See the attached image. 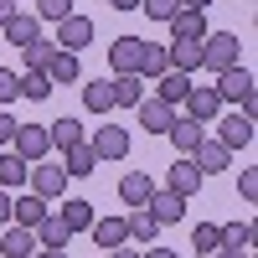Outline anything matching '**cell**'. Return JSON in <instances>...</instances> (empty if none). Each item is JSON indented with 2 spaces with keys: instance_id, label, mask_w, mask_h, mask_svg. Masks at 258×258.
I'll return each instance as SVG.
<instances>
[{
  "instance_id": "e575fe53",
  "label": "cell",
  "mask_w": 258,
  "mask_h": 258,
  "mask_svg": "<svg viewBox=\"0 0 258 258\" xmlns=\"http://www.w3.org/2000/svg\"><path fill=\"white\" fill-rule=\"evenodd\" d=\"M191 248H197V253L222 248V227H217V222H197V232H191Z\"/></svg>"
},
{
  "instance_id": "cb8c5ba5",
  "label": "cell",
  "mask_w": 258,
  "mask_h": 258,
  "mask_svg": "<svg viewBox=\"0 0 258 258\" xmlns=\"http://www.w3.org/2000/svg\"><path fill=\"white\" fill-rule=\"evenodd\" d=\"M124 227H129V243H155V232H160V222L155 217H150V212L145 207H129V217H124Z\"/></svg>"
},
{
  "instance_id": "5b68a950",
  "label": "cell",
  "mask_w": 258,
  "mask_h": 258,
  "mask_svg": "<svg viewBox=\"0 0 258 258\" xmlns=\"http://www.w3.org/2000/svg\"><path fill=\"white\" fill-rule=\"evenodd\" d=\"M93 155H98V165L124 160V155H129V129H124V124H98V135H93Z\"/></svg>"
},
{
  "instance_id": "6da1fadb",
  "label": "cell",
  "mask_w": 258,
  "mask_h": 258,
  "mask_svg": "<svg viewBox=\"0 0 258 258\" xmlns=\"http://www.w3.org/2000/svg\"><path fill=\"white\" fill-rule=\"evenodd\" d=\"M238 57H243V41L232 31H207L202 36V68L227 73V68H238Z\"/></svg>"
},
{
  "instance_id": "4fadbf2b",
  "label": "cell",
  "mask_w": 258,
  "mask_h": 258,
  "mask_svg": "<svg viewBox=\"0 0 258 258\" xmlns=\"http://www.w3.org/2000/svg\"><path fill=\"white\" fill-rule=\"evenodd\" d=\"M135 114H140V124L150 129V135H165L170 119H176V109H170V103H160V98H140V103H135Z\"/></svg>"
},
{
  "instance_id": "74e56055",
  "label": "cell",
  "mask_w": 258,
  "mask_h": 258,
  "mask_svg": "<svg viewBox=\"0 0 258 258\" xmlns=\"http://www.w3.org/2000/svg\"><path fill=\"white\" fill-rule=\"evenodd\" d=\"M222 243H227V248H248V243H253V227H248V222H227V227H222Z\"/></svg>"
},
{
  "instance_id": "5bb4252c",
  "label": "cell",
  "mask_w": 258,
  "mask_h": 258,
  "mask_svg": "<svg viewBox=\"0 0 258 258\" xmlns=\"http://www.w3.org/2000/svg\"><path fill=\"white\" fill-rule=\"evenodd\" d=\"M165 26H170L176 41H202V36H207V11H176Z\"/></svg>"
},
{
  "instance_id": "f35d334b",
  "label": "cell",
  "mask_w": 258,
  "mask_h": 258,
  "mask_svg": "<svg viewBox=\"0 0 258 258\" xmlns=\"http://www.w3.org/2000/svg\"><path fill=\"white\" fill-rule=\"evenodd\" d=\"M21 73L16 68H0V103H11V98H21V83H16Z\"/></svg>"
},
{
  "instance_id": "ffe728a7",
  "label": "cell",
  "mask_w": 258,
  "mask_h": 258,
  "mask_svg": "<svg viewBox=\"0 0 258 258\" xmlns=\"http://www.w3.org/2000/svg\"><path fill=\"white\" fill-rule=\"evenodd\" d=\"M150 191H155V181H150L145 170H129V176H119V202H124V207H145Z\"/></svg>"
},
{
  "instance_id": "d4e9b609",
  "label": "cell",
  "mask_w": 258,
  "mask_h": 258,
  "mask_svg": "<svg viewBox=\"0 0 258 258\" xmlns=\"http://www.w3.org/2000/svg\"><path fill=\"white\" fill-rule=\"evenodd\" d=\"M160 73H170V47H160V41H145V57H140V78L155 83Z\"/></svg>"
},
{
  "instance_id": "7dc6e473",
  "label": "cell",
  "mask_w": 258,
  "mask_h": 258,
  "mask_svg": "<svg viewBox=\"0 0 258 258\" xmlns=\"http://www.w3.org/2000/svg\"><path fill=\"white\" fill-rule=\"evenodd\" d=\"M36 258H68V248H36Z\"/></svg>"
},
{
  "instance_id": "8fae6325",
  "label": "cell",
  "mask_w": 258,
  "mask_h": 258,
  "mask_svg": "<svg viewBox=\"0 0 258 258\" xmlns=\"http://www.w3.org/2000/svg\"><path fill=\"white\" fill-rule=\"evenodd\" d=\"M145 212H150L160 227H170V222H181V217H186V197H176V191H150Z\"/></svg>"
},
{
  "instance_id": "2e32d148",
  "label": "cell",
  "mask_w": 258,
  "mask_h": 258,
  "mask_svg": "<svg viewBox=\"0 0 258 258\" xmlns=\"http://www.w3.org/2000/svg\"><path fill=\"white\" fill-rule=\"evenodd\" d=\"M186 93H191V73H176V68H170V73L155 78V98L170 103V109H181V98H186Z\"/></svg>"
},
{
  "instance_id": "484cf974",
  "label": "cell",
  "mask_w": 258,
  "mask_h": 258,
  "mask_svg": "<svg viewBox=\"0 0 258 258\" xmlns=\"http://www.w3.org/2000/svg\"><path fill=\"white\" fill-rule=\"evenodd\" d=\"M62 170H68V176H93V170H98L93 145H73V150H62Z\"/></svg>"
},
{
  "instance_id": "e0dca14e",
  "label": "cell",
  "mask_w": 258,
  "mask_h": 258,
  "mask_svg": "<svg viewBox=\"0 0 258 258\" xmlns=\"http://www.w3.org/2000/svg\"><path fill=\"white\" fill-rule=\"evenodd\" d=\"M217 140L232 150V155H238L243 145H253V119H248V114H227V119H222V129H217Z\"/></svg>"
},
{
  "instance_id": "ba28073f",
  "label": "cell",
  "mask_w": 258,
  "mask_h": 258,
  "mask_svg": "<svg viewBox=\"0 0 258 258\" xmlns=\"http://www.w3.org/2000/svg\"><path fill=\"white\" fill-rule=\"evenodd\" d=\"M52 41H57L62 52H83V47L93 41V21H88V16H62V21H57V36H52Z\"/></svg>"
},
{
  "instance_id": "8d00e7d4",
  "label": "cell",
  "mask_w": 258,
  "mask_h": 258,
  "mask_svg": "<svg viewBox=\"0 0 258 258\" xmlns=\"http://www.w3.org/2000/svg\"><path fill=\"white\" fill-rule=\"evenodd\" d=\"M73 16V0H36V21H62Z\"/></svg>"
},
{
  "instance_id": "52a82bcc",
  "label": "cell",
  "mask_w": 258,
  "mask_h": 258,
  "mask_svg": "<svg viewBox=\"0 0 258 258\" xmlns=\"http://www.w3.org/2000/svg\"><path fill=\"white\" fill-rule=\"evenodd\" d=\"M202 181H207V176L197 170V160H191V155H181L176 165L165 170V191H176V197H186V202H191V197L202 191Z\"/></svg>"
},
{
  "instance_id": "f1b7e54d",
  "label": "cell",
  "mask_w": 258,
  "mask_h": 258,
  "mask_svg": "<svg viewBox=\"0 0 258 258\" xmlns=\"http://www.w3.org/2000/svg\"><path fill=\"white\" fill-rule=\"evenodd\" d=\"M47 78H52V83H83V68H78V52H62V47H57V57L47 62Z\"/></svg>"
},
{
  "instance_id": "ee69618b",
  "label": "cell",
  "mask_w": 258,
  "mask_h": 258,
  "mask_svg": "<svg viewBox=\"0 0 258 258\" xmlns=\"http://www.w3.org/2000/svg\"><path fill=\"white\" fill-rule=\"evenodd\" d=\"M212 258H248V248H227L222 243V248H212Z\"/></svg>"
},
{
  "instance_id": "7402d4cb",
  "label": "cell",
  "mask_w": 258,
  "mask_h": 258,
  "mask_svg": "<svg viewBox=\"0 0 258 258\" xmlns=\"http://www.w3.org/2000/svg\"><path fill=\"white\" fill-rule=\"evenodd\" d=\"M41 217H47V202H41L36 191H26V197H11V222H21V227H36Z\"/></svg>"
},
{
  "instance_id": "f546056e",
  "label": "cell",
  "mask_w": 258,
  "mask_h": 258,
  "mask_svg": "<svg viewBox=\"0 0 258 258\" xmlns=\"http://www.w3.org/2000/svg\"><path fill=\"white\" fill-rule=\"evenodd\" d=\"M26 160H21L16 155V150H0V186H6V191H16V186H26Z\"/></svg>"
},
{
  "instance_id": "ab89813d",
  "label": "cell",
  "mask_w": 258,
  "mask_h": 258,
  "mask_svg": "<svg viewBox=\"0 0 258 258\" xmlns=\"http://www.w3.org/2000/svg\"><path fill=\"white\" fill-rule=\"evenodd\" d=\"M238 191H243V202H258V170L253 165L238 170Z\"/></svg>"
},
{
  "instance_id": "7a4b0ae2",
  "label": "cell",
  "mask_w": 258,
  "mask_h": 258,
  "mask_svg": "<svg viewBox=\"0 0 258 258\" xmlns=\"http://www.w3.org/2000/svg\"><path fill=\"white\" fill-rule=\"evenodd\" d=\"M68 170H62V165H41V160H31V170H26V191H36V197L41 202H57L62 197V191H68Z\"/></svg>"
},
{
  "instance_id": "bcb514c9",
  "label": "cell",
  "mask_w": 258,
  "mask_h": 258,
  "mask_svg": "<svg viewBox=\"0 0 258 258\" xmlns=\"http://www.w3.org/2000/svg\"><path fill=\"white\" fill-rule=\"evenodd\" d=\"M11 16H16V0H0V26H6Z\"/></svg>"
},
{
  "instance_id": "d590c367",
  "label": "cell",
  "mask_w": 258,
  "mask_h": 258,
  "mask_svg": "<svg viewBox=\"0 0 258 258\" xmlns=\"http://www.w3.org/2000/svg\"><path fill=\"white\" fill-rule=\"evenodd\" d=\"M140 11H145L150 21H170V16L181 11V0H140Z\"/></svg>"
},
{
  "instance_id": "1f68e13d",
  "label": "cell",
  "mask_w": 258,
  "mask_h": 258,
  "mask_svg": "<svg viewBox=\"0 0 258 258\" xmlns=\"http://www.w3.org/2000/svg\"><path fill=\"white\" fill-rule=\"evenodd\" d=\"M47 135H52V150H73V145H83V124L78 119H52Z\"/></svg>"
},
{
  "instance_id": "7bdbcfd3",
  "label": "cell",
  "mask_w": 258,
  "mask_h": 258,
  "mask_svg": "<svg viewBox=\"0 0 258 258\" xmlns=\"http://www.w3.org/2000/svg\"><path fill=\"white\" fill-rule=\"evenodd\" d=\"M0 227H11V191L0 186Z\"/></svg>"
},
{
  "instance_id": "c3c4849f",
  "label": "cell",
  "mask_w": 258,
  "mask_h": 258,
  "mask_svg": "<svg viewBox=\"0 0 258 258\" xmlns=\"http://www.w3.org/2000/svg\"><path fill=\"white\" fill-rule=\"evenodd\" d=\"M212 0H181V11H207Z\"/></svg>"
},
{
  "instance_id": "3957f363",
  "label": "cell",
  "mask_w": 258,
  "mask_h": 258,
  "mask_svg": "<svg viewBox=\"0 0 258 258\" xmlns=\"http://www.w3.org/2000/svg\"><path fill=\"white\" fill-rule=\"evenodd\" d=\"M181 109H186V119H197V124H217L222 98H217V88H212V83H191V93L181 98Z\"/></svg>"
},
{
  "instance_id": "ac0fdd59",
  "label": "cell",
  "mask_w": 258,
  "mask_h": 258,
  "mask_svg": "<svg viewBox=\"0 0 258 258\" xmlns=\"http://www.w3.org/2000/svg\"><path fill=\"white\" fill-rule=\"evenodd\" d=\"M165 135H170V145H176L181 155H197V145L207 140V135H202V124H197V119H181V114L170 119V129H165Z\"/></svg>"
},
{
  "instance_id": "9c48e42d",
  "label": "cell",
  "mask_w": 258,
  "mask_h": 258,
  "mask_svg": "<svg viewBox=\"0 0 258 258\" xmlns=\"http://www.w3.org/2000/svg\"><path fill=\"white\" fill-rule=\"evenodd\" d=\"M140 57H145V41H140V36H114V47H109V73H140Z\"/></svg>"
},
{
  "instance_id": "4316f807",
  "label": "cell",
  "mask_w": 258,
  "mask_h": 258,
  "mask_svg": "<svg viewBox=\"0 0 258 258\" xmlns=\"http://www.w3.org/2000/svg\"><path fill=\"white\" fill-rule=\"evenodd\" d=\"M21 98H31V103H41V98H52V88H57V83L47 78V73H36V68H21Z\"/></svg>"
},
{
  "instance_id": "4dcf8cb0",
  "label": "cell",
  "mask_w": 258,
  "mask_h": 258,
  "mask_svg": "<svg viewBox=\"0 0 258 258\" xmlns=\"http://www.w3.org/2000/svg\"><path fill=\"white\" fill-rule=\"evenodd\" d=\"M170 68L176 73H197L202 68V41H170Z\"/></svg>"
},
{
  "instance_id": "603a6c76",
  "label": "cell",
  "mask_w": 258,
  "mask_h": 258,
  "mask_svg": "<svg viewBox=\"0 0 258 258\" xmlns=\"http://www.w3.org/2000/svg\"><path fill=\"white\" fill-rule=\"evenodd\" d=\"M93 243L98 248H119V243H129V227H124V217H93Z\"/></svg>"
},
{
  "instance_id": "83f0119b",
  "label": "cell",
  "mask_w": 258,
  "mask_h": 258,
  "mask_svg": "<svg viewBox=\"0 0 258 258\" xmlns=\"http://www.w3.org/2000/svg\"><path fill=\"white\" fill-rule=\"evenodd\" d=\"M57 217L68 222V232H73V238H78V232H88V227H93V202H83V197H73L68 207L57 212Z\"/></svg>"
},
{
  "instance_id": "8992f818",
  "label": "cell",
  "mask_w": 258,
  "mask_h": 258,
  "mask_svg": "<svg viewBox=\"0 0 258 258\" xmlns=\"http://www.w3.org/2000/svg\"><path fill=\"white\" fill-rule=\"evenodd\" d=\"M212 88H217L222 103H243V98L258 93V88H253V73L243 68V62H238V68H227V73H217V83H212Z\"/></svg>"
},
{
  "instance_id": "60d3db41",
  "label": "cell",
  "mask_w": 258,
  "mask_h": 258,
  "mask_svg": "<svg viewBox=\"0 0 258 258\" xmlns=\"http://www.w3.org/2000/svg\"><path fill=\"white\" fill-rule=\"evenodd\" d=\"M16 129H21V119L0 109V150H11V140H16Z\"/></svg>"
},
{
  "instance_id": "44dd1931",
  "label": "cell",
  "mask_w": 258,
  "mask_h": 258,
  "mask_svg": "<svg viewBox=\"0 0 258 258\" xmlns=\"http://www.w3.org/2000/svg\"><path fill=\"white\" fill-rule=\"evenodd\" d=\"M31 232H36V243H41V248H68V243H73V232H68V222H62L57 212H47V217H41Z\"/></svg>"
},
{
  "instance_id": "b9f144b4",
  "label": "cell",
  "mask_w": 258,
  "mask_h": 258,
  "mask_svg": "<svg viewBox=\"0 0 258 258\" xmlns=\"http://www.w3.org/2000/svg\"><path fill=\"white\" fill-rule=\"evenodd\" d=\"M140 258H181V253H176V248H160V243H150Z\"/></svg>"
},
{
  "instance_id": "836d02e7",
  "label": "cell",
  "mask_w": 258,
  "mask_h": 258,
  "mask_svg": "<svg viewBox=\"0 0 258 258\" xmlns=\"http://www.w3.org/2000/svg\"><path fill=\"white\" fill-rule=\"evenodd\" d=\"M21 57H26V68H36V73H47V62L57 57V41H47V36H36V41H26V47H21Z\"/></svg>"
},
{
  "instance_id": "d6a6232c",
  "label": "cell",
  "mask_w": 258,
  "mask_h": 258,
  "mask_svg": "<svg viewBox=\"0 0 258 258\" xmlns=\"http://www.w3.org/2000/svg\"><path fill=\"white\" fill-rule=\"evenodd\" d=\"M83 109L88 114H114V88L109 83H83Z\"/></svg>"
},
{
  "instance_id": "681fc988",
  "label": "cell",
  "mask_w": 258,
  "mask_h": 258,
  "mask_svg": "<svg viewBox=\"0 0 258 258\" xmlns=\"http://www.w3.org/2000/svg\"><path fill=\"white\" fill-rule=\"evenodd\" d=\"M114 11H140V0H109Z\"/></svg>"
},
{
  "instance_id": "277c9868",
  "label": "cell",
  "mask_w": 258,
  "mask_h": 258,
  "mask_svg": "<svg viewBox=\"0 0 258 258\" xmlns=\"http://www.w3.org/2000/svg\"><path fill=\"white\" fill-rule=\"evenodd\" d=\"M11 150H16L26 165H31V160H47V155H52V135H47V124H21L16 140H11Z\"/></svg>"
},
{
  "instance_id": "7c38bea8",
  "label": "cell",
  "mask_w": 258,
  "mask_h": 258,
  "mask_svg": "<svg viewBox=\"0 0 258 258\" xmlns=\"http://www.w3.org/2000/svg\"><path fill=\"white\" fill-rule=\"evenodd\" d=\"M191 160H197V170H202V176H217V170H227V165H232V150H227L222 140H202Z\"/></svg>"
},
{
  "instance_id": "d6986e66",
  "label": "cell",
  "mask_w": 258,
  "mask_h": 258,
  "mask_svg": "<svg viewBox=\"0 0 258 258\" xmlns=\"http://www.w3.org/2000/svg\"><path fill=\"white\" fill-rule=\"evenodd\" d=\"M0 31H6L11 47H26V41H36V36H41V21H36V11H31V16H26V11H16Z\"/></svg>"
},
{
  "instance_id": "f6af8a7d",
  "label": "cell",
  "mask_w": 258,
  "mask_h": 258,
  "mask_svg": "<svg viewBox=\"0 0 258 258\" xmlns=\"http://www.w3.org/2000/svg\"><path fill=\"white\" fill-rule=\"evenodd\" d=\"M109 258H140V248H124L119 243V248H109Z\"/></svg>"
},
{
  "instance_id": "30bf717a",
  "label": "cell",
  "mask_w": 258,
  "mask_h": 258,
  "mask_svg": "<svg viewBox=\"0 0 258 258\" xmlns=\"http://www.w3.org/2000/svg\"><path fill=\"white\" fill-rule=\"evenodd\" d=\"M36 232L31 227H21V222H11L6 232H0V258H36Z\"/></svg>"
},
{
  "instance_id": "9a60e30c",
  "label": "cell",
  "mask_w": 258,
  "mask_h": 258,
  "mask_svg": "<svg viewBox=\"0 0 258 258\" xmlns=\"http://www.w3.org/2000/svg\"><path fill=\"white\" fill-rule=\"evenodd\" d=\"M109 88H114V109H135V103L145 98V78L140 73H114Z\"/></svg>"
}]
</instances>
